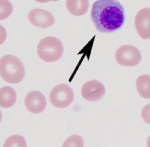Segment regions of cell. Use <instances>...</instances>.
<instances>
[{
  "label": "cell",
  "instance_id": "obj_1",
  "mask_svg": "<svg viewBox=\"0 0 150 147\" xmlns=\"http://www.w3.org/2000/svg\"><path fill=\"white\" fill-rule=\"evenodd\" d=\"M90 15L97 30L103 33L116 32L125 21L124 7L118 0H97Z\"/></svg>",
  "mask_w": 150,
  "mask_h": 147
},
{
  "label": "cell",
  "instance_id": "obj_2",
  "mask_svg": "<svg viewBox=\"0 0 150 147\" xmlns=\"http://www.w3.org/2000/svg\"><path fill=\"white\" fill-rule=\"evenodd\" d=\"M0 76L7 83L18 84L25 76L22 62L13 54H5L0 58Z\"/></svg>",
  "mask_w": 150,
  "mask_h": 147
},
{
  "label": "cell",
  "instance_id": "obj_3",
  "mask_svg": "<svg viewBox=\"0 0 150 147\" xmlns=\"http://www.w3.org/2000/svg\"><path fill=\"white\" fill-rule=\"evenodd\" d=\"M38 55L45 62L52 63L59 60L64 52V46L59 38L48 36L42 38L38 45Z\"/></svg>",
  "mask_w": 150,
  "mask_h": 147
},
{
  "label": "cell",
  "instance_id": "obj_4",
  "mask_svg": "<svg viewBox=\"0 0 150 147\" xmlns=\"http://www.w3.org/2000/svg\"><path fill=\"white\" fill-rule=\"evenodd\" d=\"M51 104L58 108H65L71 104L74 99L73 89L66 84H59L51 90L49 94Z\"/></svg>",
  "mask_w": 150,
  "mask_h": 147
},
{
  "label": "cell",
  "instance_id": "obj_5",
  "mask_svg": "<svg viewBox=\"0 0 150 147\" xmlns=\"http://www.w3.org/2000/svg\"><path fill=\"white\" fill-rule=\"evenodd\" d=\"M117 63L122 66L133 67L142 61V54L139 49L132 45H123L118 48L115 54Z\"/></svg>",
  "mask_w": 150,
  "mask_h": 147
},
{
  "label": "cell",
  "instance_id": "obj_6",
  "mask_svg": "<svg viewBox=\"0 0 150 147\" xmlns=\"http://www.w3.org/2000/svg\"><path fill=\"white\" fill-rule=\"evenodd\" d=\"M105 93V88L100 81L92 79L83 84L81 95L84 99L89 101H98L102 99Z\"/></svg>",
  "mask_w": 150,
  "mask_h": 147
},
{
  "label": "cell",
  "instance_id": "obj_7",
  "mask_svg": "<svg viewBox=\"0 0 150 147\" xmlns=\"http://www.w3.org/2000/svg\"><path fill=\"white\" fill-rule=\"evenodd\" d=\"M29 22L34 26L40 28H48L55 23L52 13L42 9H33L28 14Z\"/></svg>",
  "mask_w": 150,
  "mask_h": 147
},
{
  "label": "cell",
  "instance_id": "obj_8",
  "mask_svg": "<svg viewBox=\"0 0 150 147\" xmlns=\"http://www.w3.org/2000/svg\"><path fill=\"white\" fill-rule=\"evenodd\" d=\"M24 104L26 108L34 114L41 113L45 110L47 101L45 96L40 91H31L25 97Z\"/></svg>",
  "mask_w": 150,
  "mask_h": 147
},
{
  "label": "cell",
  "instance_id": "obj_9",
  "mask_svg": "<svg viewBox=\"0 0 150 147\" xmlns=\"http://www.w3.org/2000/svg\"><path fill=\"white\" fill-rule=\"evenodd\" d=\"M135 27L139 36L144 40L150 38V8L145 7L138 12L135 18Z\"/></svg>",
  "mask_w": 150,
  "mask_h": 147
},
{
  "label": "cell",
  "instance_id": "obj_10",
  "mask_svg": "<svg viewBox=\"0 0 150 147\" xmlns=\"http://www.w3.org/2000/svg\"><path fill=\"white\" fill-rule=\"evenodd\" d=\"M89 7V0H66L67 10L73 16H83L88 11Z\"/></svg>",
  "mask_w": 150,
  "mask_h": 147
},
{
  "label": "cell",
  "instance_id": "obj_11",
  "mask_svg": "<svg viewBox=\"0 0 150 147\" xmlns=\"http://www.w3.org/2000/svg\"><path fill=\"white\" fill-rule=\"evenodd\" d=\"M17 95L13 88L4 86L0 88V107L10 108L13 107L16 101Z\"/></svg>",
  "mask_w": 150,
  "mask_h": 147
},
{
  "label": "cell",
  "instance_id": "obj_12",
  "mask_svg": "<svg viewBox=\"0 0 150 147\" xmlns=\"http://www.w3.org/2000/svg\"><path fill=\"white\" fill-rule=\"evenodd\" d=\"M136 89L141 96L147 99L150 98V77L149 75L144 74L137 78Z\"/></svg>",
  "mask_w": 150,
  "mask_h": 147
},
{
  "label": "cell",
  "instance_id": "obj_13",
  "mask_svg": "<svg viewBox=\"0 0 150 147\" xmlns=\"http://www.w3.org/2000/svg\"><path fill=\"white\" fill-rule=\"evenodd\" d=\"M13 10V4L9 0H0V21L7 19Z\"/></svg>",
  "mask_w": 150,
  "mask_h": 147
},
{
  "label": "cell",
  "instance_id": "obj_14",
  "mask_svg": "<svg viewBox=\"0 0 150 147\" xmlns=\"http://www.w3.org/2000/svg\"><path fill=\"white\" fill-rule=\"evenodd\" d=\"M26 143L24 138L18 135L10 136L6 140L4 146H26Z\"/></svg>",
  "mask_w": 150,
  "mask_h": 147
},
{
  "label": "cell",
  "instance_id": "obj_15",
  "mask_svg": "<svg viewBox=\"0 0 150 147\" xmlns=\"http://www.w3.org/2000/svg\"><path fill=\"white\" fill-rule=\"evenodd\" d=\"M83 146V140L81 137L79 136V135H72L69 138L66 140L65 143L63 144V146Z\"/></svg>",
  "mask_w": 150,
  "mask_h": 147
},
{
  "label": "cell",
  "instance_id": "obj_16",
  "mask_svg": "<svg viewBox=\"0 0 150 147\" xmlns=\"http://www.w3.org/2000/svg\"><path fill=\"white\" fill-rule=\"evenodd\" d=\"M7 36V33L5 28H4L3 26H1V25H0V45L4 44V41H6Z\"/></svg>",
  "mask_w": 150,
  "mask_h": 147
},
{
  "label": "cell",
  "instance_id": "obj_17",
  "mask_svg": "<svg viewBox=\"0 0 150 147\" xmlns=\"http://www.w3.org/2000/svg\"><path fill=\"white\" fill-rule=\"evenodd\" d=\"M35 1L40 3H46V2H48V1H54V0H35Z\"/></svg>",
  "mask_w": 150,
  "mask_h": 147
},
{
  "label": "cell",
  "instance_id": "obj_18",
  "mask_svg": "<svg viewBox=\"0 0 150 147\" xmlns=\"http://www.w3.org/2000/svg\"><path fill=\"white\" fill-rule=\"evenodd\" d=\"M1 118H2V114H1V110H0V123H1Z\"/></svg>",
  "mask_w": 150,
  "mask_h": 147
},
{
  "label": "cell",
  "instance_id": "obj_19",
  "mask_svg": "<svg viewBox=\"0 0 150 147\" xmlns=\"http://www.w3.org/2000/svg\"><path fill=\"white\" fill-rule=\"evenodd\" d=\"M59 1V0H54L53 1Z\"/></svg>",
  "mask_w": 150,
  "mask_h": 147
}]
</instances>
